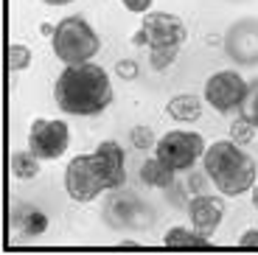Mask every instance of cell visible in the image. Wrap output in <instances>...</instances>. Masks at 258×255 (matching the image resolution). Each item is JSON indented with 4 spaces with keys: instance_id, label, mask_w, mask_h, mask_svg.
<instances>
[{
    "instance_id": "19",
    "label": "cell",
    "mask_w": 258,
    "mask_h": 255,
    "mask_svg": "<svg viewBox=\"0 0 258 255\" xmlns=\"http://www.w3.org/2000/svg\"><path fill=\"white\" fill-rule=\"evenodd\" d=\"M129 141H132V146H135V149H149V146H155V135H152V129H149V126H132Z\"/></svg>"
},
{
    "instance_id": "1",
    "label": "cell",
    "mask_w": 258,
    "mask_h": 255,
    "mask_svg": "<svg viewBox=\"0 0 258 255\" xmlns=\"http://www.w3.org/2000/svg\"><path fill=\"white\" fill-rule=\"evenodd\" d=\"M53 98L68 115H98L112 104V82L101 65H68L56 76Z\"/></svg>"
},
{
    "instance_id": "18",
    "label": "cell",
    "mask_w": 258,
    "mask_h": 255,
    "mask_svg": "<svg viewBox=\"0 0 258 255\" xmlns=\"http://www.w3.org/2000/svg\"><path fill=\"white\" fill-rule=\"evenodd\" d=\"M28 65H31V51H28L26 45L14 42L12 48H9V68H12V71H26Z\"/></svg>"
},
{
    "instance_id": "4",
    "label": "cell",
    "mask_w": 258,
    "mask_h": 255,
    "mask_svg": "<svg viewBox=\"0 0 258 255\" xmlns=\"http://www.w3.org/2000/svg\"><path fill=\"white\" fill-rule=\"evenodd\" d=\"M202 154H205L202 135L185 132V129H171L155 143V157H160L174 171H188Z\"/></svg>"
},
{
    "instance_id": "5",
    "label": "cell",
    "mask_w": 258,
    "mask_h": 255,
    "mask_svg": "<svg viewBox=\"0 0 258 255\" xmlns=\"http://www.w3.org/2000/svg\"><path fill=\"white\" fill-rule=\"evenodd\" d=\"M64 188L73 202H90L101 191H107V179L98 171L93 154H79L64 168Z\"/></svg>"
},
{
    "instance_id": "23",
    "label": "cell",
    "mask_w": 258,
    "mask_h": 255,
    "mask_svg": "<svg viewBox=\"0 0 258 255\" xmlns=\"http://www.w3.org/2000/svg\"><path fill=\"white\" fill-rule=\"evenodd\" d=\"M239 247H241V249H258V227L247 230L244 236L239 238Z\"/></svg>"
},
{
    "instance_id": "22",
    "label": "cell",
    "mask_w": 258,
    "mask_h": 255,
    "mask_svg": "<svg viewBox=\"0 0 258 255\" xmlns=\"http://www.w3.org/2000/svg\"><path fill=\"white\" fill-rule=\"evenodd\" d=\"M121 3L126 12H135V14H146L149 6H152V0H121Z\"/></svg>"
},
{
    "instance_id": "26",
    "label": "cell",
    "mask_w": 258,
    "mask_h": 255,
    "mask_svg": "<svg viewBox=\"0 0 258 255\" xmlns=\"http://www.w3.org/2000/svg\"><path fill=\"white\" fill-rule=\"evenodd\" d=\"M42 3H48V6H64V3H73V0H42Z\"/></svg>"
},
{
    "instance_id": "11",
    "label": "cell",
    "mask_w": 258,
    "mask_h": 255,
    "mask_svg": "<svg viewBox=\"0 0 258 255\" xmlns=\"http://www.w3.org/2000/svg\"><path fill=\"white\" fill-rule=\"evenodd\" d=\"M163 244L171 249H208V236L197 233L194 227H171L163 236Z\"/></svg>"
},
{
    "instance_id": "24",
    "label": "cell",
    "mask_w": 258,
    "mask_h": 255,
    "mask_svg": "<svg viewBox=\"0 0 258 255\" xmlns=\"http://www.w3.org/2000/svg\"><path fill=\"white\" fill-rule=\"evenodd\" d=\"M132 45H135V48H143V45H149V37H146V31H135L132 34Z\"/></svg>"
},
{
    "instance_id": "8",
    "label": "cell",
    "mask_w": 258,
    "mask_h": 255,
    "mask_svg": "<svg viewBox=\"0 0 258 255\" xmlns=\"http://www.w3.org/2000/svg\"><path fill=\"white\" fill-rule=\"evenodd\" d=\"M141 28L149 37V48H180L185 42V26L177 14L146 12Z\"/></svg>"
},
{
    "instance_id": "14",
    "label": "cell",
    "mask_w": 258,
    "mask_h": 255,
    "mask_svg": "<svg viewBox=\"0 0 258 255\" xmlns=\"http://www.w3.org/2000/svg\"><path fill=\"white\" fill-rule=\"evenodd\" d=\"M17 224H20V233L26 238H37L48 230V216L42 211H34V208H23L17 216Z\"/></svg>"
},
{
    "instance_id": "9",
    "label": "cell",
    "mask_w": 258,
    "mask_h": 255,
    "mask_svg": "<svg viewBox=\"0 0 258 255\" xmlns=\"http://www.w3.org/2000/svg\"><path fill=\"white\" fill-rule=\"evenodd\" d=\"M188 216H191V227L197 233L213 236L216 227L222 224V216H225V202L219 197H211V194H197V197H191Z\"/></svg>"
},
{
    "instance_id": "25",
    "label": "cell",
    "mask_w": 258,
    "mask_h": 255,
    "mask_svg": "<svg viewBox=\"0 0 258 255\" xmlns=\"http://www.w3.org/2000/svg\"><path fill=\"white\" fill-rule=\"evenodd\" d=\"M39 31L45 34V37H53V31H56V26H51V23H42V26H39Z\"/></svg>"
},
{
    "instance_id": "21",
    "label": "cell",
    "mask_w": 258,
    "mask_h": 255,
    "mask_svg": "<svg viewBox=\"0 0 258 255\" xmlns=\"http://www.w3.org/2000/svg\"><path fill=\"white\" fill-rule=\"evenodd\" d=\"M115 71H118V76H121V79H129V82L138 79V65L132 62V59H121V62L115 65Z\"/></svg>"
},
{
    "instance_id": "20",
    "label": "cell",
    "mask_w": 258,
    "mask_h": 255,
    "mask_svg": "<svg viewBox=\"0 0 258 255\" xmlns=\"http://www.w3.org/2000/svg\"><path fill=\"white\" fill-rule=\"evenodd\" d=\"M244 118L252 123V126H258V84H255V90L252 93H247V98H244Z\"/></svg>"
},
{
    "instance_id": "27",
    "label": "cell",
    "mask_w": 258,
    "mask_h": 255,
    "mask_svg": "<svg viewBox=\"0 0 258 255\" xmlns=\"http://www.w3.org/2000/svg\"><path fill=\"white\" fill-rule=\"evenodd\" d=\"M250 191H252V205H255V211H258V182H255V185H252Z\"/></svg>"
},
{
    "instance_id": "13",
    "label": "cell",
    "mask_w": 258,
    "mask_h": 255,
    "mask_svg": "<svg viewBox=\"0 0 258 255\" xmlns=\"http://www.w3.org/2000/svg\"><path fill=\"white\" fill-rule=\"evenodd\" d=\"M141 179L149 188H168L174 182V168H168L160 157H152L141 166Z\"/></svg>"
},
{
    "instance_id": "12",
    "label": "cell",
    "mask_w": 258,
    "mask_h": 255,
    "mask_svg": "<svg viewBox=\"0 0 258 255\" xmlns=\"http://www.w3.org/2000/svg\"><path fill=\"white\" fill-rule=\"evenodd\" d=\"M166 112L174 118V121H182V123H191L197 121L202 115V101L197 96H191V93H182V96L171 98L166 107Z\"/></svg>"
},
{
    "instance_id": "16",
    "label": "cell",
    "mask_w": 258,
    "mask_h": 255,
    "mask_svg": "<svg viewBox=\"0 0 258 255\" xmlns=\"http://www.w3.org/2000/svg\"><path fill=\"white\" fill-rule=\"evenodd\" d=\"M255 138V126H252L250 121H247L244 115L241 118H236V121L230 123V141L239 143V146H247V143Z\"/></svg>"
},
{
    "instance_id": "6",
    "label": "cell",
    "mask_w": 258,
    "mask_h": 255,
    "mask_svg": "<svg viewBox=\"0 0 258 255\" xmlns=\"http://www.w3.org/2000/svg\"><path fill=\"white\" fill-rule=\"evenodd\" d=\"M247 93H250V84L236 71H219L205 82V101L219 112H230V109L241 107Z\"/></svg>"
},
{
    "instance_id": "10",
    "label": "cell",
    "mask_w": 258,
    "mask_h": 255,
    "mask_svg": "<svg viewBox=\"0 0 258 255\" xmlns=\"http://www.w3.org/2000/svg\"><path fill=\"white\" fill-rule=\"evenodd\" d=\"M98 171L107 179V188H121L126 179V168H123V149L115 141H101L93 152Z\"/></svg>"
},
{
    "instance_id": "2",
    "label": "cell",
    "mask_w": 258,
    "mask_h": 255,
    "mask_svg": "<svg viewBox=\"0 0 258 255\" xmlns=\"http://www.w3.org/2000/svg\"><path fill=\"white\" fill-rule=\"evenodd\" d=\"M205 174L225 197H239L255 185V160L233 141H216L202 154Z\"/></svg>"
},
{
    "instance_id": "7",
    "label": "cell",
    "mask_w": 258,
    "mask_h": 255,
    "mask_svg": "<svg viewBox=\"0 0 258 255\" xmlns=\"http://www.w3.org/2000/svg\"><path fill=\"white\" fill-rule=\"evenodd\" d=\"M71 143V126L64 121H45L37 118L31 123V135H28V149L37 154L39 160H56L68 152Z\"/></svg>"
},
{
    "instance_id": "3",
    "label": "cell",
    "mask_w": 258,
    "mask_h": 255,
    "mask_svg": "<svg viewBox=\"0 0 258 255\" xmlns=\"http://www.w3.org/2000/svg\"><path fill=\"white\" fill-rule=\"evenodd\" d=\"M51 48L56 53V59H62L64 65H79V62H90L98 53L101 42H98V34L90 28L87 20L79 17V14H71V17L56 23Z\"/></svg>"
},
{
    "instance_id": "17",
    "label": "cell",
    "mask_w": 258,
    "mask_h": 255,
    "mask_svg": "<svg viewBox=\"0 0 258 255\" xmlns=\"http://www.w3.org/2000/svg\"><path fill=\"white\" fill-rule=\"evenodd\" d=\"M180 48H149V62L155 71H166L168 65H174Z\"/></svg>"
},
{
    "instance_id": "15",
    "label": "cell",
    "mask_w": 258,
    "mask_h": 255,
    "mask_svg": "<svg viewBox=\"0 0 258 255\" xmlns=\"http://www.w3.org/2000/svg\"><path fill=\"white\" fill-rule=\"evenodd\" d=\"M12 171L17 179H34L39 174V157L28 149V152H14L12 154Z\"/></svg>"
}]
</instances>
